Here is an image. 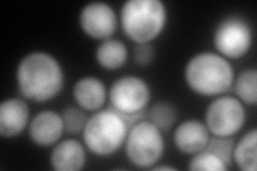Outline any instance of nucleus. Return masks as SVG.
<instances>
[{
  "label": "nucleus",
  "mask_w": 257,
  "mask_h": 171,
  "mask_svg": "<svg viewBox=\"0 0 257 171\" xmlns=\"http://www.w3.org/2000/svg\"><path fill=\"white\" fill-rule=\"evenodd\" d=\"M16 83L21 94L38 103L53 100L64 86V72L59 61L45 52L24 56L16 68Z\"/></svg>",
  "instance_id": "obj_1"
},
{
  "label": "nucleus",
  "mask_w": 257,
  "mask_h": 171,
  "mask_svg": "<svg viewBox=\"0 0 257 171\" xmlns=\"http://www.w3.org/2000/svg\"><path fill=\"white\" fill-rule=\"evenodd\" d=\"M234 79V67L218 53H198L190 58L184 68L188 87L202 96H219L227 92Z\"/></svg>",
  "instance_id": "obj_2"
},
{
  "label": "nucleus",
  "mask_w": 257,
  "mask_h": 171,
  "mask_svg": "<svg viewBox=\"0 0 257 171\" xmlns=\"http://www.w3.org/2000/svg\"><path fill=\"white\" fill-rule=\"evenodd\" d=\"M167 9L161 0H127L120 11L124 35L136 44L150 43L165 28Z\"/></svg>",
  "instance_id": "obj_3"
},
{
  "label": "nucleus",
  "mask_w": 257,
  "mask_h": 171,
  "mask_svg": "<svg viewBox=\"0 0 257 171\" xmlns=\"http://www.w3.org/2000/svg\"><path fill=\"white\" fill-rule=\"evenodd\" d=\"M126 122L115 109L98 110L88 118L83 129V141L94 155L106 157L123 145L128 132Z\"/></svg>",
  "instance_id": "obj_4"
},
{
  "label": "nucleus",
  "mask_w": 257,
  "mask_h": 171,
  "mask_svg": "<svg viewBox=\"0 0 257 171\" xmlns=\"http://www.w3.org/2000/svg\"><path fill=\"white\" fill-rule=\"evenodd\" d=\"M125 154L132 164L140 168H152L163 156L165 141L162 131L149 120L136 122L124 141Z\"/></svg>",
  "instance_id": "obj_5"
},
{
  "label": "nucleus",
  "mask_w": 257,
  "mask_h": 171,
  "mask_svg": "<svg viewBox=\"0 0 257 171\" xmlns=\"http://www.w3.org/2000/svg\"><path fill=\"white\" fill-rule=\"evenodd\" d=\"M246 111L238 97L219 95L208 105L205 124L210 134L218 137H231L245 124Z\"/></svg>",
  "instance_id": "obj_6"
},
{
  "label": "nucleus",
  "mask_w": 257,
  "mask_h": 171,
  "mask_svg": "<svg viewBox=\"0 0 257 171\" xmlns=\"http://www.w3.org/2000/svg\"><path fill=\"white\" fill-rule=\"evenodd\" d=\"M253 44L251 26L241 18L223 19L214 29L213 45L226 59H239L250 52Z\"/></svg>",
  "instance_id": "obj_7"
},
{
  "label": "nucleus",
  "mask_w": 257,
  "mask_h": 171,
  "mask_svg": "<svg viewBox=\"0 0 257 171\" xmlns=\"http://www.w3.org/2000/svg\"><path fill=\"white\" fill-rule=\"evenodd\" d=\"M108 99L111 108L121 115L142 112L151 99L148 83L140 76L124 75L112 83Z\"/></svg>",
  "instance_id": "obj_8"
},
{
  "label": "nucleus",
  "mask_w": 257,
  "mask_h": 171,
  "mask_svg": "<svg viewBox=\"0 0 257 171\" xmlns=\"http://www.w3.org/2000/svg\"><path fill=\"white\" fill-rule=\"evenodd\" d=\"M78 22L86 36L102 41L110 39L118 27L115 10L103 2H92L84 6L79 12Z\"/></svg>",
  "instance_id": "obj_9"
},
{
  "label": "nucleus",
  "mask_w": 257,
  "mask_h": 171,
  "mask_svg": "<svg viewBox=\"0 0 257 171\" xmlns=\"http://www.w3.org/2000/svg\"><path fill=\"white\" fill-rule=\"evenodd\" d=\"M64 132L61 115L55 110H42L32 118L28 125L30 140L39 146L57 143Z\"/></svg>",
  "instance_id": "obj_10"
},
{
  "label": "nucleus",
  "mask_w": 257,
  "mask_h": 171,
  "mask_svg": "<svg viewBox=\"0 0 257 171\" xmlns=\"http://www.w3.org/2000/svg\"><path fill=\"white\" fill-rule=\"evenodd\" d=\"M30 109L25 100L9 97L0 104V135L13 138L21 135L29 125Z\"/></svg>",
  "instance_id": "obj_11"
},
{
  "label": "nucleus",
  "mask_w": 257,
  "mask_h": 171,
  "mask_svg": "<svg viewBox=\"0 0 257 171\" xmlns=\"http://www.w3.org/2000/svg\"><path fill=\"white\" fill-rule=\"evenodd\" d=\"M210 139V132L204 122L189 119L181 122L174 132L176 148L184 154H196L203 151Z\"/></svg>",
  "instance_id": "obj_12"
},
{
  "label": "nucleus",
  "mask_w": 257,
  "mask_h": 171,
  "mask_svg": "<svg viewBox=\"0 0 257 171\" xmlns=\"http://www.w3.org/2000/svg\"><path fill=\"white\" fill-rule=\"evenodd\" d=\"M85 144L73 138L55 144L51 154V165L57 171H79L86 164Z\"/></svg>",
  "instance_id": "obj_13"
},
{
  "label": "nucleus",
  "mask_w": 257,
  "mask_h": 171,
  "mask_svg": "<svg viewBox=\"0 0 257 171\" xmlns=\"http://www.w3.org/2000/svg\"><path fill=\"white\" fill-rule=\"evenodd\" d=\"M73 99L85 111H98L105 104L107 92L103 81L95 76H84L74 84Z\"/></svg>",
  "instance_id": "obj_14"
},
{
  "label": "nucleus",
  "mask_w": 257,
  "mask_h": 171,
  "mask_svg": "<svg viewBox=\"0 0 257 171\" xmlns=\"http://www.w3.org/2000/svg\"><path fill=\"white\" fill-rule=\"evenodd\" d=\"M126 45L118 39L104 40L95 50V60L107 71H116L124 66L127 60Z\"/></svg>",
  "instance_id": "obj_15"
},
{
  "label": "nucleus",
  "mask_w": 257,
  "mask_h": 171,
  "mask_svg": "<svg viewBox=\"0 0 257 171\" xmlns=\"http://www.w3.org/2000/svg\"><path fill=\"white\" fill-rule=\"evenodd\" d=\"M257 129L252 128L245 133L232 150V160L239 169L243 171H256L257 168Z\"/></svg>",
  "instance_id": "obj_16"
},
{
  "label": "nucleus",
  "mask_w": 257,
  "mask_h": 171,
  "mask_svg": "<svg viewBox=\"0 0 257 171\" xmlns=\"http://www.w3.org/2000/svg\"><path fill=\"white\" fill-rule=\"evenodd\" d=\"M235 93L238 99L250 106L257 104V71L250 68L241 71L235 76L234 84Z\"/></svg>",
  "instance_id": "obj_17"
},
{
  "label": "nucleus",
  "mask_w": 257,
  "mask_h": 171,
  "mask_svg": "<svg viewBox=\"0 0 257 171\" xmlns=\"http://www.w3.org/2000/svg\"><path fill=\"white\" fill-rule=\"evenodd\" d=\"M148 120L162 132L168 131L177 120V110L171 103L163 101L157 102L149 109Z\"/></svg>",
  "instance_id": "obj_18"
},
{
  "label": "nucleus",
  "mask_w": 257,
  "mask_h": 171,
  "mask_svg": "<svg viewBox=\"0 0 257 171\" xmlns=\"http://www.w3.org/2000/svg\"><path fill=\"white\" fill-rule=\"evenodd\" d=\"M188 168L194 171H226L228 166L212 152L203 150L193 154Z\"/></svg>",
  "instance_id": "obj_19"
},
{
  "label": "nucleus",
  "mask_w": 257,
  "mask_h": 171,
  "mask_svg": "<svg viewBox=\"0 0 257 171\" xmlns=\"http://www.w3.org/2000/svg\"><path fill=\"white\" fill-rule=\"evenodd\" d=\"M235 141L230 137H210L206 148L204 150L210 151L216 156H219L228 167L232 161V150H234Z\"/></svg>",
  "instance_id": "obj_20"
},
{
  "label": "nucleus",
  "mask_w": 257,
  "mask_h": 171,
  "mask_svg": "<svg viewBox=\"0 0 257 171\" xmlns=\"http://www.w3.org/2000/svg\"><path fill=\"white\" fill-rule=\"evenodd\" d=\"M64 124V131L70 134L82 133L88 117L80 107H68L61 113Z\"/></svg>",
  "instance_id": "obj_21"
},
{
  "label": "nucleus",
  "mask_w": 257,
  "mask_h": 171,
  "mask_svg": "<svg viewBox=\"0 0 257 171\" xmlns=\"http://www.w3.org/2000/svg\"><path fill=\"white\" fill-rule=\"evenodd\" d=\"M156 50L150 43L136 44L133 50V58L136 64L145 67L148 66L155 59Z\"/></svg>",
  "instance_id": "obj_22"
},
{
  "label": "nucleus",
  "mask_w": 257,
  "mask_h": 171,
  "mask_svg": "<svg viewBox=\"0 0 257 171\" xmlns=\"http://www.w3.org/2000/svg\"><path fill=\"white\" fill-rule=\"evenodd\" d=\"M151 170H167V171H172V170H177L173 166H166V165H161V166H154L151 168Z\"/></svg>",
  "instance_id": "obj_23"
}]
</instances>
